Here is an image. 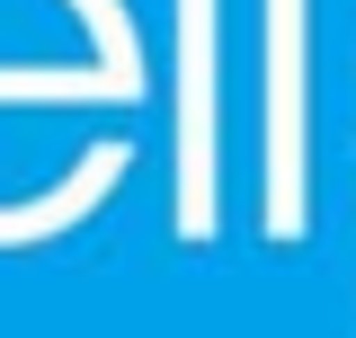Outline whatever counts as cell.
Segmentation results:
<instances>
[{
  "mask_svg": "<svg viewBox=\"0 0 356 338\" xmlns=\"http://www.w3.org/2000/svg\"><path fill=\"white\" fill-rule=\"evenodd\" d=\"M178 223L214 232V0H178Z\"/></svg>",
  "mask_w": 356,
  "mask_h": 338,
  "instance_id": "cell-1",
  "label": "cell"
},
{
  "mask_svg": "<svg viewBox=\"0 0 356 338\" xmlns=\"http://www.w3.org/2000/svg\"><path fill=\"white\" fill-rule=\"evenodd\" d=\"M276 18H267V107H276V125H267V232L276 241H294L303 223H294V187H303V81H294V18H303V0H267Z\"/></svg>",
  "mask_w": 356,
  "mask_h": 338,
  "instance_id": "cell-2",
  "label": "cell"
}]
</instances>
